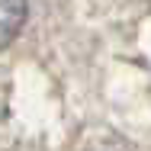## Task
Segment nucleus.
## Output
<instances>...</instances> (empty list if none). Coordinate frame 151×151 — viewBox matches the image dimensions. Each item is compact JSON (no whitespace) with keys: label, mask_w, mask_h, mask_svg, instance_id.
Returning <instances> with one entry per match:
<instances>
[{"label":"nucleus","mask_w":151,"mask_h":151,"mask_svg":"<svg viewBox=\"0 0 151 151\" xmlns=\"http://www.w3.org/2000/svg\"><path fill=\"white\" fill-rule=\"evenodd\" d=\"M29 0H0V48H6L26 26Z\"/></svg>","instance_id":"1"}]
</instances>
